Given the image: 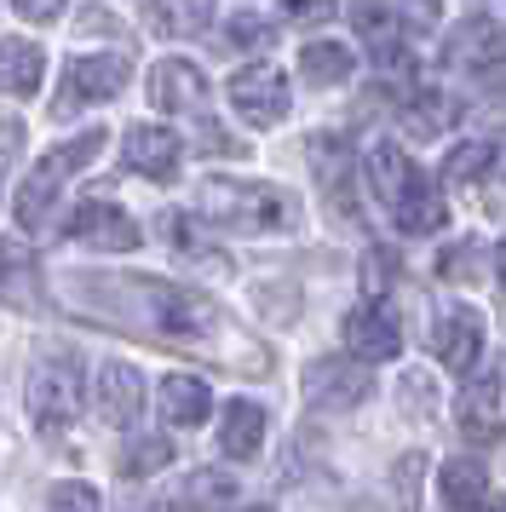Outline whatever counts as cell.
Listing matches in <instances>:
<instances>
[{
	"label": "cell",
	"instance_id": "obj_22",
	"mask_svg": "<svg viewBox=\"0 0 506 512\" xmlns=\"http://www.w3.org/2000/svg\"><path fill=\"white\" fill-rule=\"evenodd\" d=\"M144 18L156 35H202L213 24V0H150Z\"/></svg>",
	"mask_w": 506,
	"mask_h": 512
},
{
	"label": "cell",
	"instance_id": "obj_27",
	"mask_svg": "<svg viewBox=\"0 0 506 512\" xmlns=\"http://www.w3.org/2000/svg\"><path fill=\"white\" fill-rule=\"evenodd\" d=\"M161 231H167V242H173V254H184L190 265L225 271V259H219V254H207V236L196 231V219H184V213H167V219H161Z\"/></svg>",
	"mask_w": 506,
	"mask_h": 512
},
{
	"label": "cell",
	"instance_id": "obj_8",
	"mask_svg": "<svg viewBox=\"0 0 506 512\" xmlns=\"http://www.w3.org/2000/svg\"><path fill=\"white\" fill-rule=\"evenodd\" d=\"M305 397L317 403V409H357L368 397V369L357 363V351L351 357H322L305 369Z\"/></svg>",
	"mask_w": 506,
	"mask_h": 512
},
{
	"label": "cell",
	"instance_id": "obj_26",
	"mask_svg": "<svg viewBox=\"0 0 506 512\" xmlns=\"http://www.w3.org/2000/svg\"><path fill=\"white\" fill-rule=\"evenodd\" d=\"M299 75L311 87H340V81H351V52L334 47V41H311L299 52Z\"/></svg>",
	"mask_w": 506,
	"mask_h": 512
},
{
	"label": "cell",
	"instance_id": "obj_15",
	"mask_svg": "<svg viewBox=\"0 0 506 512\" xmlns=\"http://www.w3.org/2000/svg\"><path fill=\"white\" fill-rule=\"evenodd\" d=\"M35 294H41V271H35V254L12 242V236H0V300L18 305V311H35Z\"/></svg>",
	"mask_w": 506,
	"mask_h": 512
},
{
	"label": "cell",
	"instance_id": "obj_13",
	"mask_svg": "<svg viewBox=\"0 0 506 512\" xmlns=\"http://www.w3.org/2000/svg\"><path fill=\"white\" fill-rule=\"evenodd\" d=\"M121 162L144 173V179H173L179 173V133H167V127H127V139H121Z\"/></svg>",
	"mask_w": 506,
	"mask_h": 512
},
{
	"label": "cell",
	"instance_id": "obj_33",
	"mask_svg": "<svg viewBox=\"0 0 506 512\" xmlns=\"http://www.w3.org/2000/svg\"><path fill=\"white\" fill-rule=\"evenodd\" d=\"M437 271L449 282H472L478 277V242H460V248H449V254L437 259Z\"/></svg>",
	"mask_w": 506,
	"mask_h": 512
},
{
	"label": "cell",
	"instance_id": "obj_7",
	"mask_svg": "<svg viewBox=\"0 0 506 512\" xmlns=\"http://www.w3.org/2000/svg\"><path fill=\"white\" fill-rule=\"evenodd\" d=\"M69 242L92 248V254H127V248H138V225L115 202H81L69 219Z\"/></svg>",
	"mask_w": 506,
	"mask_h": 512
},
{
	"label": "cell",
	"instance_id": "obj_42",
	"mask_svg": "<svg viewBox=\"0 0 506 512\" xmlns=\"http://www.w3.org/2000/svg\"><path fill=\"white\" fill-rule=\"evenodd\" d=\"M501 6H506V0H501Z\"/></svg>",
	"mask_w": 506,
	"mask_h": 512
},
{
	"label": "cell",
	"instance_id": "obj_10",
	"mask_svg": "<svg viewBox=\"0 0 506 512\" xmlns=\"http://www.w3.org/2000/svg\"><path fill=\"white\" fill-rule=\"evenodd\" d=\"M432 351H437V363L443 369H455L466 374L472 363H478V351H483V323H478V311H466V305H449L443 317L432 323Z\"/></svg>",
	"mask_w": 506,
	"mask_h": 512
},
{
	"label": "cell",
	"instance_id": "obj_28",
	"mask_svg": "<svg viewBox=\"0 0 506 512\" xmlns=\"http://www.w3.org/2000/svg\"><path fill=\"white\" fill-rule=\"evenodd\" d=\"M179 501L184 507H225V501H236V478H225V472H190L179 484Z\"/></svg>",
	"mask_w": 506,
	"mask_h": 512
},
{
	"label": "cell",
	"instance_id": "obj_9",
	"mask_svg": "<svg viewBox=\"0 0 506 512\" xmlns=\"http://www.w3.org/2000/svg\"><path fill=\"white\" fill-rule=\"evenodd\" d=\"M345 346L357 351L363 363H386V357H397V346H403V323H397V311H391L386 300H363L351 317H345Z\"/></svg>",
	"mask_w": 506,
	"mask_h": 512
},
{
	"label": "cell",
	"instance_id": "obj_16",
	"mask_svg": "<svg viewBox=\"0 0 506 512\" xmlns=\"http://www.w3.org/2000/svg\"><path fill=\"white\" fill-rule=\"evenodd\" d=\"M265 409L259 403H225V415H219V449H225L230 461H253L259 449H265Z\"/></svg>",
	"mask_w": 506,
	"mask_h": 512
},
{
	"label": "cell",
	"instance_id": "obj_24",
	"mask_svg": "<svg viewBox=\"0 0 506 512\" xmlns=\"http://www.w3.org/2000/svg\"><path fill=\"white\" fill-rule=\"evenodd\" d=\"M455 116H460V110L443 93H432V87H426V93H414V98H403V133H409V139H437Z\"/></svg>",
	"mask_w": 506,
	"mask_h": 512
},
{
	"label": "cell",
	"instance_id": "obj_2",
	"mask_svg": "<svg viewBox=\"0 0 506 512\" xmlns=\"http://www.w3.org/2000/svg\"><path fill=\"white\" fill-rule=\"evenodd\" d=\"M202 219L225 225V231H288L299 225V208L288 190L259 185V179H207L202 185Z\"/></svg>",
	"mask_w": 506,
	"mask_h": 512
},
{
	"label": "cell",
	"instance_id": "obj_39",
	"mask_svg": "<svg viewBox=\"0 0 506 512\" xmlns=\"http://www.w3.org/2000/svg\"><path fill=\"white\" fill-rule=\"evenodd\" d=\"M414 29H437V0H409Z\"/></svg>",
	"mask_w": 506,
	"mask_h": 512
},
{
	"label": "cell",
	"instance_id": "obj_41",
	"mask_svg": "<svg viewBox=\"0 0 506 512\" xmlns=\"http://www.w3.org/2000/svg\"><path fill=\"white\" fill-rule=\"evenodd\" d=\"M495 282H501V294H506V242H501V254H495Z\"/></svg>",
	"mask_w": 506,
	"mask_h": 512
},
{
	"label": "cell",
	"instance_id": "obj_37",
	"mask_svg": "<svg viewBox=\"0 0 506 512\" xmlns=\"http://www.w3.org/2000/svg\"><path fill=\"white\" fill-rule=\"evenodd\" d=\"M478 81H483V93H489V98H501V104H506V58H495V64H483V70H478Z\"/></svg>",
	"mask_w": 506,
	"mask_h": 512
},
{
	"label": "cell",
	"instance_id": "obj_31",
	"mask_svg": "<svg viewBox=\"0 0 506 512\" xmlns=\"http://www.w3.org/2000/svg\"><path fill=\"white\" fill-rule=\"evenodd\" d=\"M167 461H173V443L167 438H144L138 449L121 455V472H127V478H144V472H156V466H167Z\"/></svg>",
	"mask_w": 506,
	"mask_h": 512
},
{
	"label": "cell",
	"instance_id": "obj_20",
	"mask_svg": "<svg viewBox=\"0 0 506 512\" xmlns=\"http://www.w3.org/2000/svg\"><path fill=\"white\" fill-rule=\"evenodd\" d=\"M41 70H46V58H41L35 41H18V35L0 41V93L29 98L35 87H41Z\"/></svg>",
	"mask_w": 506,
	"mask_h": 512
},
{
	"label": "cell",
	"instance_id": "obj_18",
	"mask_svg": "<svg viewBox=\"0 0 506 512\" xmlns=\"http://www.w3.org/2000/svg\"><path fill=\"white\" fill-rule=\"evenodd\" d=\"M501 58V24L495 18H460L455 35H449V64L460 70H483Z\"/></svg>",
	"mask_w": 506,
	"mask_h": 512
},
{
	"label": "cell",
	"instance_id": "obj_36",
	"mask_svg": "<svg viewBox=\"0 0 506 512\" xmlns=\"http://www.w3.org/2000/svg\"><path fill=\"white\" fill-rule=\"evenodd\" d=\"M52 507H98V489H87V484H58V489H52Z\"/></svg>",
	"mask_w": 506,
	"mask_h": 512
},
{
	"label": "cell",
	"instance_id": "obj_23",
	"mask_svg": "<svg viewBox=\"0 0 506 512\" xmlns=\"http://www.w3.org/2000/svg\"><path fill=\"white\" fill-rule=\"evenodd\" d=\"M391 219H397V231H409V236H426V231H437V225L449 219V208L437 202V190L426 185V179H414V185L403 190V202L391 208Z\"/></svg>",
	"mask_w": 506,
	"mask_h": 512
},
{
	"label": "cell",
	"instance_id": "obj_29",
	"mask_svg": "<svg viewBox=\"0 0 506 512\" xmlns=\"http://www.w3.org/2000/svg\"><path fill=\"white\" fill-rule=\"evenodd\" d=\"M351 24H357V35H363L380 58H391V47H397V18H391L380 0H357V18H351Z\"/></svg>",
	"mask_w": 506,
	"mask_h": 512
},
{
	"label": "cell",
	"instance_id": "obj_19",
	"mask_svg": "<svg viewBox=\"0 0 506 512\" xmlns=\"http://www.w3.org/2000/svg\"><path fill=\"white\" fill-rule=\"evenodd\" d=\"M207 409H213V397L196 374H167L161 380V420L167 426H202Z\"/></svg>",
	"mask_w": 506,
	"mask_h": 512
},
{
	"label": "cell",
	"instance_id": "obj_38",
	"mask_svg": "<svg viewBox=\"0 0 506 512\" xmlns=\"http://www.w3.org/2000/svg\"><path fill=\"white\" fill-rule=\"evenodd\" d=\"M23 18H35V24H46V18H58L64 12V0H12Z\"/></svg>",
	"mask_w": 506,
	"mask_h": 512
},
{
	"label": "cell",
	"instance_id": "obj_25",
	"mask_svg": "<svg viewBox=\"0 0 506 512\" xmlns=\"http://www.w3.org/2000/svg\"><path fill=\"white\" fill-rule=\"evenodd\" d=\"M311 162H317L322 185H328V196H334V208H340V219H351V179H345V144L340 139H311Z\"/></svg>",
	"mask_w": 506,
	"mask_h": 512
},
{
	"label": "cell",
	"instance_id": "obj_30",
	"mask_svg": "<svg viewBox=\"0 0 506 512\" xmlns=\"http://www.w3.org/2000/svg\"><path fill=\"white\" fill-rule=\"evenodd\" d=\"M489 162H495V144L489 139H466V144H455V156L443 162V179H449V185H472V179L489 173Z\"/></svg>",
	"mask_w": 506,
	"mask_h": 512
},
{
	"label": "cell",
	"instance_id": "obj_35",
	"mask_svg": "<svg viewBox=\"0 0 506 512\" xmlns=\"http://www.w3.org/2000/svg\"><path fill=\"white\" fill-rule=\"evenodd\" d=\"M23 150V127L12 116L0 121V179H6V167H12V156Z\"/></svg>",
	"mask_w": 506,
	"mask_h": 512
},
{
	"label": "cell",
	"instance_id": "obj_4",
	"mask_svg": "<svg viewBox=\"0 0 506 512\" xmlns=\"http://www.w3.org/2000/svg\"><path fill=\"white\" fill-rule=\"evenodd\" d=\"M81 403H87V392H81V369L69 357H52V363H41L29 374V415H35L41 432H52V438L69 432L75 415H81Z\"/></svg>",
	"mask_w": 506,
	"mask_h": 512
},
{
	"label": "cell",
	"instance_id": "obj_32",
	"mask_svg": "<svg viewBox=\"0 0 506 512\" xmlns=\"http://www.w3.org/2000/svg\"><path fill=\"white\" fill-rule=\"evenodd\" d=\"M437 415V386H432V374H409V380H403V415Z\"/></svg>",
	"mask_w": 506,
	"mask_h": 512
},
{
	"label": "cell",
	"instance_id": "obj_6",
	"mask_svg": "<svg viewBox=\"0 0 506 512\" xmlns=\"http://www.w3.org/2000/svg\"><path fill=\"white\" fill-rule=\"evenodd\" d=\"M127 75H133V64L115 58V52H104V58H75L52 116H75L81 104H104V98H115L121 87H127Z\"/></svg>",
	"mask_w": 506,
	"mask_h": 512
},
{
	"label": "cell",
	"instance_id": "obj_17",
	"mask_svg": "<svg viewBox=\"0 0 506 512\" xmlns=\"http://www.w3.org/2000/svg\"><path fill=\"white\" fill-rule=\"evenodd\" d=\"M414 179H420V167L403 156V144L386 139V144H374V150H368V185H374V196H380L386 208L403 202V190H409Z\"/></svg>",
	"mask_w": 506,
	"mask_h": 512
},
{
	"label": "cell",
	"instance_id": "obj_12",
	"mask_svg": "<svg viewBox=\"0 0 506 512\" xmlns=\"http://www.w3.org/2000/svg\"><path fill=\"white\" fill-rule=\"evenodd\" d=\"M150 98H156V110L202 116V104H207L202 64H190V58H167V64H156V75H150Z\"/></svg>",
	"mask_w": 506,
	"mask_h": 512
},
{
	"label": "cell",
	"instance_id": "obj_21",
	"mask_svg": "<svg viewBox=\"0 0 506 512\" xmlns=\"http://www.w3.org/2000/svg\"><path fill=\"white\" fill-rule=\"evenodd\" d=\"M437 495H443L449 507H478V501H489V472H483V461H472V455L443 461V472H437Z\"/></svg>",
	"mask_w": 506,
	"mask_h": 512
},
{
	"label": "cell",
	"instance_id": "obj_40",
	"mask_svg": "<svg viewBox=\"0 0 506 512\" xmlns=\"http://www.w3.org/2000/svg\"><path fill=\"white\" fill-rule=\"evenodd\" d=\"M414 472H420V455H409V461H397V489H409V495H414Z\"/></svg>",
	"mask_w": 506,
	"mask_h": 512
},
{
	"label": "cell",
	"instance_id": "obj_5",
	"mask_svg": "<svg viewBox=\"0 0 506 512\" xmlns=\"http://www.w3.org/2000/svg\"><path fill=\"white\" fill-rule=\"evenodd\" d=\"M230 104L242 110V121L253 127H276L288 116V75L276 64H248V70L230 75Z\"/></svg>",
	"mask_w": 506,
	"mask_h": 512
},
{
	"label": "cell",
	"instance_id": "obj_34",
	"mask_svg": "<svg viewBox=\"0 0 506 512\" xmlns=\"http://www.w3.org/2000/svg\"><path fill=\"white\" fill-rule=\"evenodd\" d=\"M276 12L288 24H328L334 18V0H276Z\"/></svg>",
	"mask_w": 506,
	"mask_h": 512
},
{
	"label": "cell",
	"instance_id": "obj_1",
	"mask_svg": "<svg viewBox=\"0 0 506 512\" xmlns=\"http://www.w3.org/2000/svg\"><path fill=\"white\" fill-rule=\"evenodd\" d=\"M64 300L92 317V323L110 328H133V334H150L156 346H179V351H202V357H219V363H242V369H259V357L242 351V334L225 311L190 288H173L161 277H58Z\"/></svg>",
	"mask_w": 506,
	"mask_h": 512
},
{
	"label": "cell",
	"instance_id": "obj_11",
	"mask_svg": "<svg viewBox=\"0 0 506 512\" xmlns=\"http://www.w3.org/2000/svg\"><path fill=\"white\" fill-rule=\"evenodd\" d=\"M455 420H460V432H466V443H501V432H506V420H501V374L472 380V386L460 392V403H455Z\"/></svg>",
	"mask_w": 506,
	"mask_h": 512
},
{
	"label": "cell",
	"instance_id": "obj_14",
	"mask_svg": "<svg viewBox=\"0 0 506 512\" xmlns=\"http://www.w3.org/2000/svg\"><path fill=\"white\" fill-rule=\"evenodd\" d=\"M92 403H98V415L110 426H127L138 415V403H144V380H138L133 363H104L98 386H92Z\"/></svg>",
	"mask_w": 506,
	"mask_h": 512
},
{
	"label": "cell",
	"instance_id": "obj_3",
	"mask_svg": "<svg viewBox=\"0 0 506 512\" xmlns=\"http://www.w3.org/2000/svg\"><path fill=\"white\" fill-rule=\"evenodd\" d=\"M98 150H104V127H87L81 139H69V144H58V150H46L41 167H35V173L23 179V190H18V225H23V231H41L46 213H52V196H58V185H64L75 167H87Z\"/></svg>",
	"mask_w": 506,
	"mask_h": 512
}]
</instances>
